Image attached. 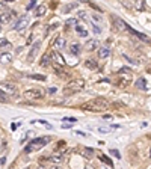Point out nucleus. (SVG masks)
Wrapping results in <instances>:
<instances>
[{"mask_svg": "<svg viewBox=\"0 0 151 169\" xmlns=\"http://www.w3.org/2000/svg\"><path fill=\"white\" fill-rule=\"evenodd\" d=\"M65 24H67L65 27L68 29L70 26H74V24H77V20H76V18H70V20H67V23H65Z\"/></svg>", "mask_w": 151, "mask_h": 169, "instance_id": "34", "label": "nucleus"}, {"mask_svg": "<svg viewBox=\"0 0 151 169\" xmlns=\"http://www.w3.org/2000/svg\"><path fill=\"white\" fill-rule=\"evenodd\" d=\"M51 59H53L51 53H45V54L42 56V59H41L39 65H41V67H48V65L51 64Z\"/></svg>", "mask_w": 151, "mask_h": 169, "instance_id": "17", "label": "nucleus"}, {"mask_svg": "<svg viewBox=\"0 0 151 169\" xmlns=\"http://www.w3.org/2000/svg\"><path fill=\"white\" fill-rule=\"evenodd\" d=\"M83 88H85V82H83V79H74V80H71L70 83L67 84V88H65L64 94H65V95H71V94H74V92L82 91Z\"/></svg>", "mask_w": 151, "mask_h": 169, "instance_id": "3", "label": "nucleus"}, {"mask_svg": "<svg viewBox=\"0 0 151 169\" xmlns=\"http://www.w3.org/2000/svg\"><path fill=\"white\" fill-rule=\"evenodd\" d=\"M80 154H82V157H85V159H92L94 150L89 148V147H83V148H80Z\"/></svg>", "mask_w": 151, "mask_h": 169, "instance_id": "15", "label": "nucleus"}, {"mask_svg": "<svg viewBox=\"0 0 151 169\" xmlns=\"http://www.w3.org/2000/svg\"><path fill=\"white\" fill-rule=\"evenodd\" d=\"M70 53H71V54H74V56H79V54L82 53V47H80V44L73 42V44L70 45Z\"/></svg>", "mask_w": 151, "mask_h": 169, "instance_id": "18", "label": "nucleus"}, {"mask_svg": "<svg viewBox=\"0 0 151 169\" xmlns=\"http://www.w3.org/2000/svg\"><path fill=\"white\" fill-rule=\"evenodd\" d=\"M116 86L118 88H125L132 83V74H118V79H116Z\"/></svg>", "mask_w": 151, "mask_h": 169, "instance_id": "6", "label": "nucleus"}, {"mask_svg": "<svg viewBox=\"0 0 151 169\" xmlns=\"http://www.w3.org/2000/svg\"><path fill=\"white\" fill-rule=\"evenodd\" d=\"M27 26H29V17H27V15H23V17H20V18L15 21V24H14V30L23 32Z\"/></svg>", "mask_w": 151, "mask_h": 169, "instance_id": "5", "label": "nucleus"}, {"mask_svg": "<svg viewBox=\"0 0 151 169\" xmlns=\"http://www.w3.org/2000/svg\"><path fill=\"white\" fill-rule=\"evenodd\" d=\"M76 30L79 32V35H80V36H88V32H86L82 26H79V24H77V26H76Z\"/></svg>", "mask_w": 151, "mask_h": 169, "instance_id": "31", "label": "nucleus"}, {"mask_svg": "<svg viewBox=\"0 0 151 169\" xmlns=\"http://www.w3.org/2000/svg\"><path fill=\"white\" fill-rule=\"evenodd\" d=\"M39 48H41V42L39 41L35 42V44L32 45V50H30V53H29V56H27V60H29V62H33V59L37 57V54L39 53Z\"/></svg>", "mask_w": 151, "mask_h": 169, "instance_id": "9", "label": "nucleus"}, {"mask_svg": "<svg viewBox=\"0 0 151 169\" xmlns=\"http://www.w3.org/2000/svg\"><path fill=\"white\" fill-rule=\"evenodd\" d=\"M150 157H151V150H150Z\"/></svg>", "mask_w": 151, "mask_h": 169, "instance_id": "48", "label": "nucleus"}, {"mask_svg": "<svg viewBox=\"0 0 151 169\" xmlns=\"http://www.w3.org/2000/svg\"><path fill=\"white\" fill-rule=\"evenodd\" d=\"M77 134H80V136H86V133H83V131H76Z\"/></svg>", "mask_w": 151, "mask_h": 169, "instance_id": "44", "label": "nucleus"}, {"mask_svg": "<svg viewBox=\"0 0 151 169\" xmlns=\"http://www.w3.org/2000/svg\"><path fill=\"white\" fill-rule=\"evenodd\" d=\"M65 45H67V40L64 38V36H58L53 44H51V47L56 50V51H59V50H62V48H65Z\"/></svg>", "mask_w": 151, "mask_h": 169, "instance_id": "8", "label": "nucleus"}, {"mask_svg": "<svg viewBox=\"0 0 151 169\" xmlns=\"http://www.w3.org/2000/svg\"><path fill=\"white\" fill-rule=\"evenodd\" d=\"M6 9V2H0V11H5Z\"/></svg>", "mask_w": 151, "mask_h": 169, "instance_id": "42", "label": "nucleus"}, {"mask_svg": "<svg viewBox=\"0 0 151 169\" xmlns=\"http://www.w3.org/2000/svg\"><path fill=\"white\" fill-rule=\"evenodd\" d=\"M39 169H44V168H39Z\"/></svg>", "mask_w": 151, "mask_h": 169, "instance_id": "50", "label": "nucleus"}, {"mask_svg": "<svg viewBox=\"0 0 151 169\" xmlns=\"http://www.w3.org/2000/svg\"><path fill=\"white\" fill-rule=\"evenodd\" d=\"M76 8H79V3H76V2H74V3H68V5L64 8V12H65V14H68L70 11H73V9H76Z\"/></svg>", "mask_w": 151, "mask_h": 169, "instance_id": "29", "label": "nucleus"}, {"mask_svg": "<svg viewBox=\"0 0 151 169\" xmlns=\"http://www.w3.org/2000/svg\"><path fill=\"white\" fill-rule=\"evenodd\" d=\"M24 97L27 100H41V98H44V91H41V89H27L24 92Z\"/></svg>", "mask_w": 151, "mask_h": 169, "instance_id": "4", "label": "nucleus"}, {"mask_svg": "<svg viewBox=\"0 0 151 169\" xmlns=\"http://www.w3.org/2000/svg\"><path fill=\"white\" fill-rule=\"evenodd\" d=\"M2 89H3V92L5 94H15L17 92V86L14 83H2Z\"/></svg>", "mask_w": 151, "mask_h": 169, "instance_id": "11", "label": "nucleus"}, {"mask_svg": "<svg viewBox=\"0 0 151 169\" xmlns=\"http://www.w3.org/2000/svg\"><path fill=\"white\" fill-rule=\"evenodd\" d=\"M118 74H132V70L127 68V67H124V68H121V70L118 71Z\"/></svg>", "mask_w": 151, "mask_h": 169, "instance_id": "35", "label": "nucleus"}, {"mask_svg": "<svg viewBox=\"0 0 151 169\" xmlns=\"http://www.w3.org/2000/svg\"><path fill=\"white\" fill-rule=\"evenodd\" d=\"M51 140L50 136H42V137H35L30 140L29 147H26V153H30V151H35V150H39L42 147H45L48 142Z\"/></svg>", "mask_w": 151, "mask_h": 169, "instance_id": "2", "label": "nucleus"}, {"mask_svg": "<svg viewBox=\"0 0 151 169\" xmlns=\"http://www.w3.org/2000/svg\"><path fill=\"white\" fill-rule=\"evenodd\" d=\"M35 5H37L35 2H30V3L27 5V11H30V9H33V8H35Z\"/></svg>", "mask_w": 151, "mask_h": 169, "instance_id": "39", "label": "nucleus"}, {"mask_svg": "<svg viewBox=\"0 0 151 169\" xmlns=\"http://www.w3.org/2000/svg\"><path fill=\"white\" fill-rule=\"evenodd\" d=\"M53 67H54V71H56V74H58V76H61V77L68 76V74H65V71L62 70V67H59V65H56V64H53Z\"/></svg>", "mask_w": 151, "mask_h": 169, "instance_id": "28", "label": "nucleus"}, {"mask_svg": "<svg viewBox=\"0 0 151 169\" xmlns=\"http://www.w3.org/2000/svg\"><path fill=\"white\" fill-rule=\"evenodd\" d=\"M0 48L3 50V53H8L9 48H12V45H11V42L6 41V40L3 38V40H0Z\"/></svg>", "mask_w": 151, "mask_h": 169, "instance_id": "20", "label": "nucleus"}, {"mask_svg": "<svg viewBox=\"0 0 151 169\" xmlns=\"http://www.w3.org/2000/svg\"><path fill=\"white\" fill-rule=\"evenodd\" d=\"M0 32H2V24H0Z\"/></svg>", "mask_w": 151, "mask_h": 169, "instance_id": "46", "label": "nucleus"}, {"mask_svg": "<svg viewBox=\"0 0 151 169\" xmlns=\"http://www.w3.org/2000/svg\"><path fill=\"white\" fill-rule=\"evenodd\" d=\"M30 77H32L33 80H41V82L45 80V76H44V74H32Z\"/></svg>", "mask_w": 151, "mask_h": 169, "instance_id": "32", "label": "nucleus"}, {"mask_svg": "<svg viewBox=\"0 0 151 169\" xmlns=\"http://www.w3.org/2000/svg\"><path fill=\"white\" fill-rule=\"evenodd\" d=\"M109 106L107 100L103 98V97H97V98H92L91 101H86L80 106L82 110H88V112H103L106 107Z\"/></svg>", "mask_w": 151, "mask_h": 169, "instance_id": "1", "label": "nucleus"}, {"mask_svg": "<svg viewBox=\"0 0 151 169\" xmlns=\"http://www.w3.org/2000/svg\"><path fill=\"white\" fill-rule=\"evenodd\" d=\"M98 131H100V133H107V131H109V128H107V127H100V128H98Z\"/></svg>", "mask_w": 151, "mask_h": 169, "instance_id": "41", "label": "nucleus"}, {"mask_svg": "<svg viewBox=\"0 0 151 169\" xmlns=\"http://www.w3.org/2000/svg\"><path fill=\"white\" fill-rule=\"evenodd\" d=\"M24 169H30V168H24Z\"/></svg>", "mask_w": 151, "mask_h": 169, "instance_id": "49", "label": "nucleus"}, {"mask_svg": "<svg viewBox=\"0 0 151 169\" xmlns=\"http://www.w3.org/2000/svg\"><path fill=\"white\" fill-rule=\"evenodd\" d=\"M11 14L9 12H2L0 14V24H8L9 21H11Z\"/></svg>", "mask_w": 151, "mask_h": 169, "instance_id": "19", "label": "nucleus"}, {"mask_svg": "<svg viewBox=\"0 0 151 169\" xmlns=\"http://www.w3.org/2000/svg\"><path fill=\"white\" fill-rule=\"evenodd\" d=\"M122 6L127 8V9H130V8H132V3H130V2H122Z\"/></svg>", "mask_w": 151, "mask_h": 169, "instance_id": "40", "label": "nucleus"}, {"mask_svg": "<svg viewBox=\"0 0 151 169\" xmlns=\"http://www.w3.org/2000/svg\"><path fill=\"white\" fill-rule=\"evenodd\" d=\"M91 26H92V30H94V33H95V35H100V33H101V29L98 27V24L91 23Z\"/></svg>", "mask_w": 151, "mask_h": 169, "instance_id": "33", "label": "nucleus"}, {"mask_svg": "<svg viewBox=\"0 0 151 169\" xmlns=\"http://www.w3.org/2000/svg\"><path fill=\"white\" fill-rule=\"evenodd\" d=\"M64 121H65V122L68 121V124H74L77 119H76V118H73V116H68V118H64Z\"/></svg>", "mask_w": 151, "mask_h": 169, "instance_id": "36", "label": "nucleus"}, {"mask_svg": "<svg viewBox=\"0 0 151 169\" xmlns=\"http://www.w3.org/2000/svg\"><path fill=\"white\" fill-rule=\"evenodd\" d=\"M135 9L139 11V12H142V11L145 9V3H144V0H138V2H135Z\"/></svg>", "mask_w": 151, "mask_h": 169, "instance_id": "27", "label": "nucleus"}, {"mask_svg": "<svg viewBox=\"0 0 151 169\" xmlns=\"http://www.w3.org/2000/svg\"><path fill=\"white\" fill-rule=\"evenodd\" d=\"M48 160L53 162V163H62V162H64V154L59 153V151H54V153L51 154V157H48Z\"/></svg>", "mask_w": 151, "mask_h": 169, "instance_id": "13", "label": "nucleus"}, {"mask_svg": "<svg viewBox=\"0 0 151 169\" xmlns=\"http://www.w3.org/2000/svg\"><path fill=\"white\" fill-rule=\"evenodd\" d=\"M111 56V48L109 47H100L98 48V57L100 59H107Z\"/></svg>", "mask_w": 151, "mask_h": 169, "instance_id": "16", "label": "nucleus"}, {"mask_svg": "<svg viewBox=\"0 0 151 169\" xmlns=\"http://www.w3.org/2000/svg\"><path fill=\"white\" fill-rule=\"evenodd\" d=\"M127 30H128V32H130L132 35H135V36H136L138 40H141V41H144V42H151V40L148 38V36H147V35H145V33H141V32H136L135 29H132V27H128V26H127Z\"/></svg>", "mask_w": 151, "mask_h": 169, "instance_id": "10", "label": "nucleus"}, {"mask_svg": "<svg viewBox=\"0 0 151 169\" xmlns=\"http://www.w3.org/2000/svg\"><path fill=\"white\" fill-rule=\"evenodd\" d=\"M111 154L115 156L116 159H121V154H119V151H118V150H111Z\"/></svg>", "mask_w": 151, "mask_h": 169, "instance_id": "37", "label": "nucleus"}, {"mask_svg": "<svg viewBox=\"0 0 151 169\" xmlns=\"http://www.w3.org/2000/svg\"><path fill=\"white\" fill-rule=\"evenodd\" d=\"M85 67H86V68H91V70H95V68H97V60H95V59H86V60H85Z\"/></svg>", "mask_w": 151, "mask_h": 169, "instance_id": "23", "label": "nucleus"}, {"mask_svg": "<svg viewBox=\"0 0 151 169\" xmlns=\"http://www.w3.org/2000/svg\"><path fill=\"white\" fill-rule=\"evenodd\" d=\"M98 157H100V160H101V162H103V163H106V165H107V166H109V168H112V160H111V159H109V157H106V156H104V154H100V156H98Z\"/></svg>", "mask_w": 151, "mask_h": 169, "instance_id": "30", "label": "nucleus"}, {"mask_svg": "<svg viewBox=\"0 0 151 169\" xmlns=\"http://www.w3.org/2000/svg\"><path fill=\"white\" fill-rule=\"evenodd\" d=\"M103 169H111V168H103Z\"/></svg>", "mask_w": 151, "mask_h": 169, "instance_id": "47", "label": "nucleus"}, {"mask_svg": "<svg viewBox=\"0 0 151 169\" xmlns=\"http://www.w3.org/2000/svg\"><path fill=\"white\" fill-rule=\"evenodd\" d=\"M91 20H94V21H95V24L103 23V17H101L98 12H91Z\"/></svg>", "mask_w": 151, "mask_h": 169, "instance_id": "22", "label": "nucleus"}, {"mask_svg": "<svg viewBox=\"0 0 151 169\" xmlns=\"http://www.w3.org/2000/svg\"><path fill=\"white\" fill-rule=\"evenodd\" d=\"M65 150H67V142H65V140H59V142H58V147H56V151H59V153L64 154Z\"/></svg>", "mask_w": 151, "mask_h": 169, "instance_id": "25", "label": "nucleus"}, {"mask_svg": "<svg viewBox=\"0 0 151 169\" xmlns=\"http://www.w3.org/2000/svg\"><path fill=\"white\" fill-rule=\"evenodd\" d=\"M77 15H79L80 18H86V12H85V11H79V12H77Z\"/></svg>", "mask_w": 151, "mask_h": 169, "instance_id": "38", "label": "nucleus"}, {"mask_svg": "<svg viewBox=\"0 0 151 169\" xmlns=\"http://www.w3.org/2000/svg\"><path fill=\"white\" fill-rule=\"evenodd\" d=\"M0 60L3 62V64H9V62H12V54L8 51V53H2L0 54Z\"/></svg>", "mask_w": 151, "mask_h": 169, "instance_id": "21", "label": "nucleus"}, {"mask_svg": "<svg viewBox=\"0 0 151 169\" xmlns=\"http://www.w3.org/2000/svg\"><path fill=\"white\" fill-rule=\"evenodd\" d=\"M97 48H100L97 40H89V41L85 44V50H86V51H94V50H97Z\"/></svg>", "mask_w": 151, "mask_h": 169, "instance_id": "14", "label": "nucleus"}, {"mask_svg": "<svg viewBox=\"0 0 151 169\" xmlns=\"http://www.w3.org/2000/svg\"><path fill=\"white\" fill-rule=\"evenodd\" d=\"M51 56H53V62H54L56 65H59V67H64V65H65V60H64V57H62V54H61L59 51L51 53Z\"/></svg>", "mask_w": 151, "mask_h": 169, "instance_id": "12", "label": "nucleus"}, {"mask_svg": "<svg viewBox=\"0 0 151 169\" xmlns=\"http://www.w3.org/2000/svg\"><path fill=\"white\" fill-rule=\"evenodd\" d=\"M85 169H94V168H92V166H89V165H88V166H86V168H85Z\"/></svg>", "mask_w": 151, "mask_h": 169, "instance_id": "45", "label": "nucleus"}, {"mask_svg": "<svg viewBox=\"0 0 151 169\" xmlns=\"http://www.w3.org/2000/svg\"><path fill=\"white\" fill-rule=\"evenodd\" d=\"M56 91H58L56 88H50V89H48V94H56Z\"/></svg>", "mask_w": 151, "mask_h": 169, "instance_id": "43", "label": "nucleus"}, {"mask_svg": "<svg viewBox=\"0 0 151 169\" xmlns=\"http://www.w3.org/2000/svg\"><path fill=\"white\" fill-rule=\"evenodd\" d=\"M136 86H138L139 89H142V91H147V89H148V86H147V80H145V79H139V80L136 82Z\"/></svg>", "mask_w": 151, "mask_h": 169, "instance_id": "26", "label": "nucleus"}, {"mask_svg": "<svg viewBox=\"0 0 151 169\" xmlns=\"http://www.w3.org/2000/svg\"><path fill=\"white\" fill-rule=\"evenodd\" d=\"M111 18H112L113 26H115V27H116L119 32H125V30H127V24H125V23H124V21H122L119 17H115V15H112Z\"/></svg>", "mask_w": 151, "mask_h": 169, "instance_id": "7", "label": "nucleus"}, {"mask_svg": "<svg viewBox=\"0 0 151 169\" xmlns=\"http://www.w3.org/2000/svg\"><path fill=\"white\" fill-rule=\"evenodd\" d=\"M45 11H47V8H45L44 5H42V6H38L37 11H35V17H38V18H39V17H44V15H45Z\"/></svg>", "mask_w": 151, "mask_h": 169, "instance_id": "24", "label": "nucleus"}]
</instances>
